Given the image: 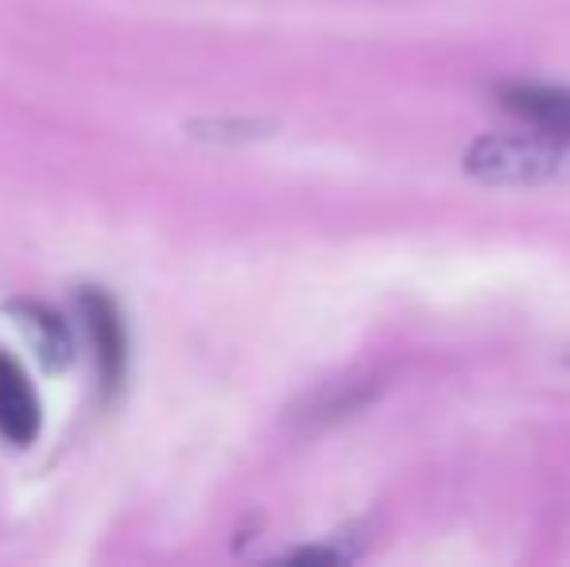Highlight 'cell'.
<instances>
[{"instance_id":"6da1fadb","label":"cell","mask_w":570,"mask_h":567,"mask_svg":"<svg viewBox=\"0 0 570 567\" xmlns=\"http://www.w3.org/2000/svg\"><path fill=\"white\" fill-rule=\"evenodd\" d=\"M462 167L470 179L493 183V187H543V183L570 179V151L551 137H481L465 148Z\"/></svg>"},{"instance_id":"7a4b0ae2","label":"cell","mask_w":570,"mask_h":567,"mask_svg":"<svg viewBox=\"0 0 570 567\" xmlns=\"http://www.w3.org/2000/svg\"><path fill=\"white\" fill-rule=\"evenodd\" d=\"M82 307V323L90 331L94 342V362H98V378L106 393H117L120 381H125V365H128V334H125V319H120L117 303L106 292L90 287L78 300Z\"/></svg>"},{"instance_id":"3957f363","label":"cell","mask_w":570,"mask_h":567,"mask_svg":"<svg viewBox=\"0 0 570 567\" xmlns=\"http://www.w3.org/2000/svg\"><path fill=\"white\" fill-rule=\"evenodd\" d=\"M497 101L520 121L540 129L551 140H570V90L543 82H504L497 86Z\"/></svg>"},{"instance_id":"277c9868","label":"cell","mask_w":570,"mask_h":567,"mask_svg":"<svg viewBox=\"0 0 570 567\" xmlns=\"http://www.w3.org/2000/svg\"><path fill=\"white\" fill-rule=\"evenodd\" d=\"M39 397L31 389L28 373L0 354V439H8L12 447H28L39 436Z\"/></svg>"},{"instance_id":"5b68a950","label":"cell","mask_w":570,"mask_h":567,"mask_svg":"<svg viewBox=\"0 0 570 567\" xmlns=\"http://www.w3.org/2000/svg\"><path fill=\"white\" fill-rule=\"evenodd\" d=\"M12 319L16 326L23 331V339L36 346L39 362L47 365V370H59V365H67L70 358H75V342H70V331H67V319L59 315V311H51L47 303H12Z\"/></svg>"}]
</instances>
